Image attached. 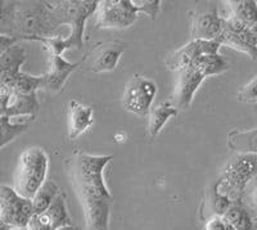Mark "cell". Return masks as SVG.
Here are the masks:
<instances>
[{
  "label": "cell",
  "mask_w": 257,
  "mask_h": 230,
  "mask_svg": "<svg viewBox=\"0 0 257 230\" xmlns=\"http://www.w3.org/2000/svg\"><path fill=\"white\" fill-rule=\"evenodd\" d=\"M0 26L3 35L13 36L21 41L58 35L50 16L49 2H2Z\"/></svg>",
  "instance_id": "obj_2"
},
{
  "label": "cell",
  "mask_w": 257,
  "mask_h": 230,
  "mask_svg": "<svg viewBox=\"0 0 257 230\" xmlns=\"http://www.w3.org/2000/svg\"><path fill=\"white\" fill-rule=\"evenodd\" d=\"M217 41L220 45L245 53L253 61H257V41L253 31L233 16L222 17V30Z\"/></svg>",
  "instance_id": "obj_10"
},
{
  "label": "cell",
  "mask_w": 257,
  "mask_h": 230,
  "mask_svg": "<svg viewBox=\"0 0 257 230\" xmlns=\"http://www.w3.org/2000/svg\"><path fill=\"white\" fill-rule=\"evenodd\" d=\"M0 230H13V229L12 227L7 226V225H4V224H0Z\"/></svg>",
  "instance_id": "obj_31"
},
{
  "label": "cell",
  "mask_w": 257,
  "mask_h": 230,
  "mask_svg": "<svg viewBox=\"0 0 257 230\" xmlns=\"http://www.w3.org/2000/svg\"><path fill=\"white\" fill-rule=\"evenodd\" d=\"M27 58V52L20 43L0 53V71L18 72Z\"/></svg>",
  "instance_id": "obj_23"
},
{
  "label": "cell",
  "mask_w": 257,
  "mask_h": 230,
  "mask_svg": "<svg viewBox=\"0 0 257 230\" xmlns=\"http://www.w3.org/2000/svg\"><path fill=\"white\" fill-rule=\"evenodd\" d=\"M252 31H253L254 38H256V41H257V27H256V29H252Z\"/></svg>",
  "instance_id": "obj_32"
},
{
  "label": "cell",
  "mask_w": 257,
  "mask_h": 230,
  "mask_svg": "<svg viewBox=\"0 0 257 230\" xmlns=\"http://www.w3.org/2000/svg\"><path fill=\"white\" fill-rule=\"evenodd\" d=\"M34 41H39L44 45L45 49L50 53V56H62L66 50L75 48L70 36L63 38L61 35L52 36V38H35Z\"/></svg>",
  "instance_id": "obj_26"
},
{
  "label": "cell",
  "mask_w": 257,
  "mask_h": 230,
  "mask_svg": "<svg viewBox=\"0 0 257 230\" xmlns=\"http://www.w3.org/2000/svg\"><path fill=\"white\" fill-rule=\"evenodd\" d=\"M160 0H149L137 6L132 0H104L93 16L94 29L122 30L135 24L141 15H147L155 20L160 13Z\"/></svg>",
  "instance_id": "obj_3"
},
{
  "label": "cell",
  "mask_w": 257,
  "mask_h": 230,
  "mask_svg": "<svg viewBox=\"0 0 257 230\" xmlns=\"http://www.w3.org/2000/svg\"><path fill=\"white\" fill-rule=\"evenodd\" d=\"M123 52L125 45L120 41L98 43L94 45L90 53L85 56L84 63L86 62L89 70L94 73L111 72L116 70Z\"/></svg>",
  "instance_id": "obj_14"
},
{
  "label": "cell",
  "mask_w": 257,
  "mask_h": 230,
  "mask_svg": "<svg viewBox=\"0 0 257 230\" xmlns=\"http://www.w3.org/2000/svg\"><path fill=\"white\" fill-rule=\"evenodd\" d=\"M21 43L20 39L17 38H13V36H9V35H0V53L2 52H6L7 49H9L11 47L16 45V44Z\"/></svg>",
  "instance_id": "obj_29"
},
{
  "label": "cell",
  "mask_w": 257,
  "mask_h": 230,
  "mask_svg": "<svg viewBox=\"0 0 257 230\" xmlns=\"http://www.w3.org/2000/svg\"><path fill=\"white\" fill-rule=\"evenodd\" d=\"M49 157L40 147H29L18 157L15 190L24 198L32 199L48 180Z\"/></svg>",
  "instance_id": "obj_5"
},
{
  "label": "cell",
  "mask_w": 257,
  "mask_h": 230,
  "mask_svg": "<svg viewBox=\"0 0 257 230\" xmlns=\"http://www.w3.org/2000/svg\"><path fill=\"white\" fill-rule=\"evenodd\" d=\"M237 99L243 103L257 102V75L242 86L237 94Z\"/></svg>",
  "instance_id": "obj_27"
},
{
  "label": "cell",
  "mask_w": 257,
  "mask_h": 230,
  "mask_svg": "<svg viewBox=\"0 0 257 230\" xmlns=\"http://www.w3.org/2000/svg\"><path fill=\"white\" fill-rule=\"evenodd\" d=\"M228 147L239 155H257V128L247 131L233 130L229 133Z\"/></svg>",
  "instance_id": "obj_20"
},
{
  "label": "cell",
  "mask_w": 257,
  "mask_h": 230,
  "mask_svg": "<svg viewBox=\"0 0 257 230\" xmlns=\"http://www.w3.org/2000/svg\"><path fill=\"white\" fill-rule=\"evenodd\" d=\"M222 30V17L219 16L217 3H207L197 9L192 17L190 40L213 41L219 38Z\"/></svg>",
  "instance_id": "obj_12"
},
{
  "label": "cell",
  "mask_w": 257,
  "mask_h": 230,
  "mask_svg": "<svg viewBox=\"0 0 257 230\" xmlns=\"http://www.w3.org/2000/svg\"><path fill=\"white\" fill-rule=\"evenodd\" d=\"M222 217L235 230H257V217L244 203L233 204Z\"/></svg>",
  "instance_id": "obj_19"
},
{
  "label": "cell",
  "mask_w": 257,
  "mask_h": 230,
  "mask_svg": "<svg viewBox=\"0 0 257 230\" xmlns=\"http://www.w3.org/2000/svg\"><path fill=\"white\" fill-rule=\"evenodd\" d=\"M59 230H81V229H79V227H77V226H73V225H71V226L62 227V229H59Z\"/></svg>",
  "instance_id": "obj_30"
},
{
  "label": "cell",
  "mask_w": 257,
  "mask_h": 230,
  "mask_svg": "<svg viewBox=\"0 0 257 230\" xmlns=\"http://www.w3.org/2000/svg\"><path fill=\"white\" fill-rule=\"evenodd\" d=\"M206 230H235L222 216H212L207 218L205 224Z\"/></svg>",
  "instance_id": "obj_28"
},
{
  "label": "cell",
  "mask_w": 257,
  "mask_h": 230,
  "mask_svg": "<svg viewBox=\"0 0 257 230\" xmlns=\"http://www.w3.org/2000/svg\"><path fill=\"white\" fill-rule=\"evenodd\" d=\"M82 63L84 59L81 62L71 63L62 56H50L49 71L43 75V89L49 91H59L64 86L68 77L80 66H82Z\"/></svg>",
  "instance_id": "obj_16"
},
{
  "label": "cell",
  "mask_w": 257,
  "mask_h": 230,
  "mask_svg": "<svg viewBox=\"0 0 257 230\" xmlns=\"http://www.w3.org/2000/svg\"><path fill=\"white\" fill-rule=\"evenodd\" d=\"M179 109L175 105L170 104L169 102L161 103L157 107L152 108L149 112L148 133L151 138H156L165 128L170 119H173L178 114Z\"/></svg>",
  "instance_id": "obj_21"
},
{
  "label": "cell",
  "mask_w": 257,
  "mask_h": 230,
  "mask_svg": "<svg viewBox=\"0 0 257 230\" xmlns=\"http://www.w3.org/2000/svg\"><path fill=\"white\" fill-rule=\"evenodd\" d=\"M220 47L221 45L216 40H190L180 49L169 53L165 58V64L169 70L181 72L189 67L190 64L194 63V61H197L199 57L219 54Z\"/></svg>",
  "instance_id": "obj_11"
},
{
  "label": "cell",
  "mask_w": 257,
  "mask_h": 230,
  "mask_svg": "<svg viewBox=\"0 0 257 230\" xmlns=\"http://www.w3.org/2000/svg\"><path fill=\"white\" fill-rule=\"evenodd\" d=\"M50 16L53 25L58 29L59 26H71L70 39L72 40L75 49L84 47V30L86 21L95 15L99 7L96 0H59L49 2Z\"/></svg>",
  "instance_id": "obj_7"
},
{
  "label": "cell",
  "mask_w": 257,
  "mask_h": 230,
  "mask_svg": "<svg viewBox=\"0 0 257 230\" xmlns=\"http://www.w3.org/2000/svg\"><path fill=\"white\" fill-rule=\"evenodd\" d=\"M113 156L76 151L66 162L71 183L81 203L86 230H109L113 195L104 181V169Z\"/></svg>",
  "instance_id": "obj_1"
},
{
  "label": "cell",
  "mask_w": 257,
  "mask_h": 230,
  "mask_svg": "<svg viewBox=\"0 0 257 230\" xmlns=\"http://www.w3.org/2000/svg\"><path fill=\"white\" fill-rule=\"evenodd\" d=\"M228 15L239 20L249 29L257 27V2L254 0H237L228 2Z\"/></svg>",
  "instance_id": "obj_22"
},
{
  "label": "cell",
  "mask_w": 257,
  "mask_h": 230,
  "mask_svg": "<svg viewBox=\"0 0 257 230\" xmlns=\"http://www.w3.org/2000/svg\"><path fill=\"white\" fill-rule=\"evenodd\" d=\"M0 86H6L17 94H36L43 89V76H31L26 72L0 71Z\"/></svg>",
  "instance_id": "obj_18"
},
{
  "label": "cell",
  "mask_w": 257,
  "mask_h": 230,
  "mask_svg": "<svg viewBox=\"0 0 257 230\" xmlns=\"http://www.w3.org/2000/svg\"><path fill=\"white\" fill-rule=\"evenodd\" d=\"M34 212L32 199L24 198L15 188L2 185L0 187V224L22 230L29 225Z\"/></svg>",
  "instance_id": "obj_8"
},
{
  "label": "cell",
  "mask_w": 257,
  "mask_h": 230,
  "mask_svg": "<svg viewBox=\"0 0 257 230\" xmlns=\"http://www.w3.org/2000/svg\"><path fill=\"white\" fill-rule=\"evenodd\" d=\"M157 94V84L144 76L135 75L127 82L123 91L122 105L130 113L147 116Z\"/></svg>",
  "instance_id": "obj_9"
},
{
  "label": "cell",
  "mask_w": 257,
  "mask_h": 230,
  "mask_svg": "<svg viewBox=\"0 0 257 230\" xmlns=\"http://www.w3.org/2000/svg\"><path fill=\"white\" fill-rule=\"evenodd\" d=\"M229 70L228 61L220 54L199 57L194 63L180 72L174 100L178 109H188L193 103L198 87L210 76H217Z\"/></svg>",
  "instance_id": "obj_4"
},
{
  "label": "cell",
  "mask_w": 257,
  "mask_h": 230,
  "mask_svg": "<svg viewBox=\"0 0 257 230\" xmlns=\"http://www.w3.org/2000/svg\"><path fill=\"white\" fill-rule=\"evenodd\" d=\"M71 225L72 218L68 213L66 195L61 192L45 212L35 213L22 230H59Z\"/></svg>",
  "instance_id": "obj_13"
},
{
  "label": "cell",
  "mask_w": 257,
  "mask_h": 230,
  "mask_svg": "<svg viewBox=\"0 0 257 230\" xmlns=\"http://www.w3.org/2000/svg\"><path fill=\"white\" fill-rule=\"evenodd\" d=\"M257 176V155L247 153L234 158L212 184L220 194L233 203H243L249 184Z\"/></svg>",
  "instance_id": "obj_6"
},
{
  "label": "cell",
  "mask_w": 257,
  "mask_h": 230,
  "mask_svg": "<svg viewBox=\"0 0 257 230\" xmlns=\"http://www.w3.org/2000/svg\"><path fill=\"white\" fill-rule=\"evenodd\" d=\"M61 193V189L58 188L56 183L53 180H47L44 185L40 188L35 197L32 198V204H34V212L43 213L52 206L57 195Z\"/></svg>",
  "instance_id": "obj_24"
},
{
  "label": "cell",
  "mask_w": 257,
  "mask_h": 230,
  "mask_svg": "<svg viewBox=\"0 0 257 230\" xmlns=\"http://www.w3.org/2000/svg\"><path fill=\"white\" fill-rule=\"evenodd\" d=\"M30 124H13L11 123V119L6 116H0V131H2V138H0V148H4L8 143L13 142L17 137L22 135L25 131H27Z\"/></svg>",
  "instance_id": "obj_25"
},
{
  "label": "cell",
  "mask_w": 257,
  "mask_h": 230,
  "mask_svg": "<svg viewBox=\"0 0 257 230\" xmlns=\"http://www.w3.org/2000/svg\"><path fill=\"white\" fill-rule=\"evenodd\" d=\"M36 94H17L6 86H0V116L8 119L18 116L35 117L39 112Z\"/></svg>",
  "instance_id": "obj_15"
},
{
  "label": "cell",
  "mask_w": 257,
  "mask_h": 230,
  "mask_svg": "<svg viewBox=\"0 0 257 230\" xmlns=\"http://www.w3.org/2000/svg\"><path fill=\"white\" fill-rule=\"evenodd\" d=\"M94 124V108L71 100L68 105V139L75 140L90 130Z\"/></svg>",
  "instance_id": "obj_17"
}]
</instances>
